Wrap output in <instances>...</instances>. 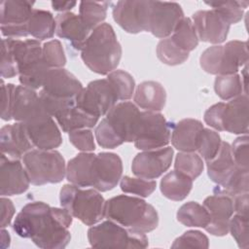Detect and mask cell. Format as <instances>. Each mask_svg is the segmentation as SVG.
Masks as SVG:
<instances>
[{"mask_svg":"<svg viewBox=\"0 0 249 249\" xmlns=\"http://www.w3.org/2000/svg\"><path fill=\"white\" fill-rule=\"evenodd\" d=\"M72 221L73 216L65 208L33 201L25 204L17 215L13 230L18 236L30 238L39 248L62 249L71 239Z\"/></svg>","mask_w":249,"mask_h":249,"instance_id":"obj_1","label":"cell"},{"mask_svg":"<svg viewBox=\"0 0 249 249\" xmlns=\"http://www.w3.org/2000/svg\"><path fill=\"white\" fill-rule=\"evenodd\" d=\"M122 57V47L113 27L103 22L96 26L87 39L81 58L94 73L108 75L116 70Z\"/></svg>","mask_w":249,"mask_h":249,"instance_id":"obj_2","label":"cell"},{"mask_svg":"<svg viewBox=\"0 0 249 249\" xmlns=\"http://www.w3.org/2000/svg\"><path fill=\"white\" fill-rule=\"evenodd\" d=\"M104 216L132 231L146 233L157 229L159 215L144 199L120 195L105 201Z\"/></svg>","mask_w":249,"mask_h":249,"instance_id":"obj_3","label":"cell"},{"mask_svg":"<svg viewBox=\"0 0 249 249\" xmlns=\"http://www.w3.org/2000/svg\"><path fill=\"white\" fill-rule=\"evenodd\" d=\"M61 207L86 226H93L105 218V200L95 189L64 185L59 194Z\"/></svg>","mask_w":249,"mask_h":249,"instance_id":"obj_4","label":"cell"},{"mask_svg":"<svg viewBox=\"0 0 249 249\" xmlns=\"http://www.w3.org/2000/svg\"><path fill=\"white\" fill-rule=\"evenodd\" d=\"M248 62L247 42L232 40L207 48L199 57L201 68L212 75L236 74Z\"/></svg>","mask_w":249,"mask_h":249,"instance_id":"obj_5","label":"cell"},{"mask_svg":"<svg viewBox=\"0 0 249 249\" xmlns=\"http://www.w3.org/2000/svg\"><path fill=\"white\" fill-rule=\"evenodd\" d=\"M22 162L30 183L35 186L56 184L66 176L65 160L56 150L32 149L23 156Z\"/></svg>","mask_w":249,"mask_h":249,"instance_id":"obj_6","label":"cell"},{"mask_svg":"<svg viewBox=\"0 0 249 249\" xmlns=\"http://www.w3.org/2000/svg\"><path fill=\"white\" fill-rule=\"evenodd\" d=\"M88 239L92 247L146 248L149 244L145 233L132 231L111 220L91 226Z\"/></svg>","mask_w":249,"mask_h":249,"instance_id":"obj_7","label":"cell"},{"mask_svg":"<svg viewBox=\"0 0 249 249\" xmlns=\"http://www.w3.org/2000/svg\"><path fill=\"white\" fill-rule=\"evenodd\" d=\"M208 122L217 131L233 134L248 133V95L243 93L227 103L219 102L211 106Z\"/></svg>","mask_w":249,"mask_h":249,"instance_id":"obj_8","label":"cell"},{"mask_svg":"<svg viewBox=\"0 0 249 249\" xmlns=\"http://www.w3.org/2000/svg\"><path fill=\"white\" fill-rule=\"evenodd\" d=\"M117 101L115 89L107 78L91 81L75 97L78 108L98 119L105 116Z\"/></svg>","mask_w":249,"mask_h":249,"instance_id":"obj_9","label":"cell"},{"mask_svg":"<svg viewBox=\"0 0 249 249\" xmlns=\"http://www.w3.org/2000/svg\"><path fill=\"white\" fill-rule=\"evenodd\" d=\"M171 126L164 116L159 112L144 111L140 114L137 133L133 141L141 151L166 147L170 142Z\"/></svg>","mask_w":249,"mask_h":249,"instance_id":"obj_10","label":"cell"},{"mask_svg":"<svg viewBox=\"0 0 249 249\" xmlns=\"http://www.w3.org/2000/svg\"><path fill=\"white\" fill-rule=\"evenodd\" d=\"M34 2L8 0L1 2V32L7 38L27 37V21L33 11Z\"/></svg>","mask_w":249,"mask_h":249,"instance_id":"obj_11","label":"cell"},{"mask_svg":"<svg viewBox=\"0 0 249 249\" xmlns=\"http://www.w3.org/2000/svg\"><path fill=\"white\" fill-rule=\"evenodd\" d=\"M123 162L115 153H99L91 163V186L98 192L114 189L122 178Z\"/></svg>","mask_w":249,"mask_h":249,"instance_id":"obj_12","label":"cell"},{"mask_svg":"<svg viewBox=\"0 0 249 249\" xmlns=\"http://www.w3.org/2000/svg\"><path fill=\"white\" fill-rule=\"evenodd\" d=\"M150 1H118L113 8L114 20L127 33L148 32Z\"/></svg>","mask_w":249,"mask_h":249,"instance_id":"obj_13","label":"cell"},{"mask_svg":"<svg viewBox=\"0 0 249 249\" xmlns=\"http://www.w3.org/2000/svg\"><path fill=\"white\" fill-rule=\"evenodd\" d=\"M183 18L184 13L178 3L150 1L148 32L160 39L167 38Z\"/></svg>","mask_w":249,"mask_h":249,"instance_id":"obj_14","label":"cell"},{"mask_svg":"<svg viewBox=\"0 0 249 249\" xmlns=\"http://www.w3.org/2000/svg\"><path fill=\"white\" fill-rule=\"evenodd\" d=\"M173 154V149L168 146L143 151L132 160V173L137 177L148 180L157 179L170 167Z\"/></svg>","mask_w":249,"mask_h":249,"instance_id":"obj_15","label":"cell"},{"mask_svg":"<svg viewBox=\"0 0 249 249\" xmlns=\"http://www.w3.org/2000/svg\"><path fill=\"white\" fill-rule=\"evenodd\" d=\"M138 107L129 101L117 103L106 115L105 119L123 142H133L140 120Z\"/></svg>","mask_w":249,"mask_h":249,"instance_id":"obj_16","label":"cell"},{"mask_svg":"<svg viewBox=\"0 0 249 249\" xmlns=\"http://www.w3.org/2000/svg\"><path fill=\"white\" fill-rule=\"evenodd\" d=\"M203 205L210 217L205 231L216 236L226 235L229 232L230 220L234 212L232 197L219 190L217 194L207 196Z\"/></svg>","mask_w":249,"mask_h":249,"instance_id":"obj_17","label":"cell"},{"mask_svg":"<svg viewBox=\"0 0 249 249\" xmlns=\"http://www.w3.org/2000/svg\"><path fill=\"white\" fill-rule=\"evenodd\" d=\"M30 180L20 160L11 159L1 154L0 194L2 196L21 195L27 191Z\"/></svg>","mask_w":249,"mask_h":249,"instance_id":"obj_18","label":"cell"},{"mask_svg":"<svg viewBox=\"0 0 249 249\" xmlns=\"http://www.w3.org/2000/svg\"><path fill=\"white\" fill-rule=\"evenodd\" d=\"M194 23L198 40L211 44H221L228 36L231 25L214 10H200L193 14Z\"/></svg>","mask_w":249,"mask_h":249,"instance_id":"obj_19","label":"cell"},{"mask_svg":"<svg viewBox=\"0 0 249 249\" xmlns=\"http://www.w3.org/2000/svg\"><path fill=\"white\" fill-rule=\"evenodd\" d=\"M23 124L34 148L39 150H54L61 145L62 137L60 130L50 115L45 114Z\"/></svg>","mask_w":249,"mask_h":249,"instance_id":"obj_20","label":"cell"},{"mask_svg":"<svg viewBox=\"0 0 249 249\" xmlns=\"http://www.w3.org/2000/svg\"><path fill=\"white\" fill-rule=\"evenodd\" d=\"M82 89V83L68 70L51 68L46 75L41 90L56 99L71 100L75 99Z\"/></svg>","mask_w":249,"mask_h":249,"instance_id":"obj_21","label":"cell"},{"mask_svg":"<svg viewBox=\"0 0 249 249\" xmlns=\"http://www.w3.org/2000/svg\"><path fill=\"white\" fill-rule=\"evenodd\" d=\"M47 114L44 110L39 93L24 86H16L12 119L19 123L31 122ZM49 115V114H48Z\"/></svg>","mask_w":249,"mask_h":249,"instance_id":"obj_22","label":"cell"},{"mask_svg":"<svg viewBox=\"0 0 249 249\" xmlns=\"http://www.w3.org/2000/svg\"><path fill=\"white\" fill-rule=\"evenodd\" d=\"M34 148L24 124L17 122L13 124H6L0 130L1 154L11 159L20 160L23 156Z\"/></svg>","mask_w":249,"mask_h":249,"instance_id":"obj_23","label":"cell"},{"mask_svg":"<svg viewBox=\"0 0 249 249\" xmlns=\"http://www.w3.org/2000/svg\"><path fill=\"white\" fill-rule=\"evenodd\" d=\"M55 22V34L69 41L74 49L82 51L91 30L83 22L80 16L71 12L61 13L56 16Z\"/></svg>","mask_w":249,"mask_h":249,"instance_id":"obj_24","label":"cell"},{"mask_svg":"<svg viewBox=\"0 0 249 249\" xmlns=\"http://www.w3.org/2000/svg\"><path fill=\"white\" fill-rule=\"evenodd\" d=\"M203 124L196 119H183L171 127L172 146L180 152H196Z\"/></svg>","mask_w":249,"mask_h":249,"instance_id":"obj_25","label":"cell"},{"mask_svg":"<svg viewBox=\"0 0 249 249\" xmlns=\"http://www.w3.org/2000/svg\"><path fill=\"white\" fill-rule=\"evenodd\" d=\"M133 99L137 107L146 111L160 112L165 105L166 91L161 84L146 81L137 86Z\"/></svg>","mask_w":249,"mask_h":249,"instance_id":"obj_26","label":"cell"},{"mask_svg":"<svg viewBox=\"0 0 249 249\" xmlns=\"http://www.w3.org/2000/svg\"><path fill=\"white\" fill-rule=\"evenodd\" d=\"M207 174L212 182L222 186L236 168L233 160L231 148L228 142L222 141L217 155L206 161Z\"/></svg>","mask_w":249,"mask_h":249,"instance_id":"obj_27","label":"cell"},{"mask_svg":"<svg viewBox=\"0 0 249 249\" xmlns=\"http://www.w3.org/2000/svg\"><path fill=\"white\" fill-rule=\"evenodd\" d=\"M95 154L83 152L71 159L66 165V179L75 186L86 188L91 186V163Z\"/></svg>","mask_w":249,"mask_h":249,"instance_id":"obj_28","label":"cell"},{"mask_svg":"<svg viewBox=\"0 0 249 249\" xmlns=\"http://www.w3.org/2000/svg\"><path fill=\"white\" fill-rule=\"evenodd\" d=\"M193 181L189 176L174 169L165 174L160 180V192L168 199L181 201L190 194Z\"/></svg>","mask_w":249,"mask_h":249,"instance_id":"obj_29","label":"cell"},{"mask_svg":"<svg viewBox=\"0 0 249 249\" xmlns=\"http://www.w3.org/2000/svg\"><path fill=\"white\" fill-rule=\"evenodd\" d=\"M54 118L61 129L68 133L76 129L91 128L98 122V118L84 112L75 104L62 110Z\"/></svg>","mask_w":249,"mask_h":249,"instance_id":"obj_30","label":"cell"},{"mask_svg":"<svg viewBox=\"0 0 249 249\" xmlns=\"http://www.w3.org/2000/svg\"><path fill=\"white\" fill-rule=\"evenodd\" d=\"M55 18L51 12L33 9L27 21L28 35L38 41L51 39L55 33Z\"/></svg>","mask_w":249,"mask_h":249,"instance_id":"obj_31","label":"cell"},{"mask_svg":"<svg viewBox=\"0 0 249 249\" xmlns=\"http://www.w3.org/2000/svg\"><path fill=\"white\" fill-rule=\"evenodd\" d=\"M177 220L186 227L205 229L210 222V217L204 205L196 201L184 203L177 211Z\"/></svg>","mask_w":249,"mask_h":249,"instance_id":"obj_32","label":"cell"},{"mask_svg":"<svg viewBox=\"0 0 249 249\" xmlns=\"http://www.w3.org/2000/svg\"><path fill=\"white\" fill-rule=\"evenodd\" d=\"M169 37L180 49L189 53L198 45V37L190 18L184 17L176 24L172 34Z\"/></svg>","mask_w":249,"mask_h":249,"instance_id":"obj_33","label":"cell"},{"mask_svg":"<svg viewBox=\"0 0 249 249\" xmlns=\"http://www.w3.org/2000/svg\"><path fill=\"white\" fill-rule=\"evenodd\" d=\"M110 2L82 1L79 5V16L83 22L92 31L96 26L103 23L107 16Z\"/></svg>","mask_w":249,"mask_h":249,"instance_id":"obj_34","label":"cell"},{"mask_svg":"<svg viewBox=\"0 0 249 249\" xmlns=\"http://www.w3.org/2000/svg\"><path fill=\"white\" fill-rule=\"evenodd\" d=\"M214 89L216 94L221 99L226 101L231 100L243 94L244 91L241 77L237 73L231 75L217 76L214 82Z\"/></svg>","mask_w":249,"mask_h":249,"instance_id":"obj_35","label":"cell"},{"mask_svg":"<svg viewBox=\"0 0 249 249\" xmlns=\"http://www.w3.org/2000/svg\"><path fill=\"white\" fill-rule=\"evenodd\" d=\"M157 55L162 63L175 66L184 63L189 57V53L180 49L170 37H167L159 42Z\"/></svg>","mask_w":249,"mask_h":249,"instance_id":"obj_36","label":"cell"},{"mask_svg":"<svg viewBox=\"0 0 249 249\" xmlns=\"http://www.w3.org/2000/svg\"><path fill=\"white\" fill-rule=\"evenodd\" d=\"M50 69L43 58H41L22 69L18 74V80L22 86L32 89H38L42 88Z\"/></svg>","mask_w":249,"mask_h":249,"instance_id":"obj_37","label":"cell"},{"mask_svg":"<svg viewBox=\"0 0 249 249\" xmlns=\"http://www.w3.org/2000/svg\"><path fill=\"white\" fill-rule=\"evenodd\" d=\"M203 166L201 157L196 152H180L176 155L174 169L189 176L193 180L201 174Z\"/></svg>","mask_w":249,"mask_h":249,"instance_id":"obj_38","label":"cell"},{"mask_svg":"<svg viewBox=\"0 0 249 249\" xmlns=\"http://www.w3.org/2000/svg\"><path fill=\"white\" fill-rule=\"evenodd\" d=\"M107 79L113 86L118 100L126 101L132 97L135 89V82L129 73L117 69L109 73L107 75Z\"/></svg>","mask_w":249,"mask_h":249,"instance_id":"obj_39","label":"cell"},{"mask_svg":"<svg viewBox=\"0 0 249 249\" xmlns=\"http://www.w3.org/2000/svg\"><path fill=\"white\" fill-rule=\"evenodd\" d=\"M205 4L216 11L231 25L241 20L243 10L247 7L248 1H215L205 2Z\"/></svg>","mask_w":249,"mask_h":249,"instance_id":"obj_40","label":"cell"},{"mask_svg":"<svg viewBox=\"0 0 249 249\" xmlns=\"http://www.w3.org/2000/svg\"><path fill=\"white\" fill-rule=\"evenodd\" d=\"M222 140L217 131L203 127L198 136L196 151L205 161H208L217 155Z\"/></svg>","mask_w":249,"mask_h":249,"instance_id":"obj_41","label":"cell"},{"mask_svg":"<svg viewBox=\"0 0 249 249\" xmlns=\"http://www.w3.org/2000/svg\"><path fill=\"white\" fill-rule=\"evenodd\" d=\"M120 187L121 190L125 194H132L140 197H147L156 190L157 182L155 180H148L140 177L133 178L124 176L121 178Z\"/></svg>","mask_w":249,"mask_h":249,"instance_id":"obj_42","label":"cell"},{"mask_svg":"<svg viewBox=\"0 0 249 249\" xmlns=\"http://www.w3.org/2000/svg\"><path fill=\"white\" fill-rule=\"evenodd\" d=\"M225 194L234 196L249 191V174L248 169H242L236 166L231 177L221 186Z\"/></svg>","mask_w":249,"mask_h":249,"instance_id":"obj_43","label":"cell"},{"mask_svg":"<svg viewBox=\"0 0 249 249\" xmlns=\"http://www.w3.org/2000/svg\"><path fill=\"white\" fill-rule=\"evenodd\" d=\"M42 58L50 68H63L66 56L61 43L55 39L46 42L42 47Z\"/></svg>","mask_w":249,"mask_h":249,"instance_id":"obj_44","label":"cell"},{"mask_svg":"<svg viewBox=\"0 0 249 249\" xmlns=\"http://www.w3.org/2000/svg\"><path fill=\"white\" fill-rule=\"evenodd\" d=\"M95 138L98 145L104 149H114L124 143L105 118L96 125Z\"/></svg>","mask_w":249,"mask_h":249,"instance_id":"obj_45","label":"cell"},{"mask_svg":"<svg viewBox=\"0 0 249 249\" xmlns=\"http://www.w3.org/2000/svg\"><path fill=\"white\" fill-rule=\"evenodd\" d=\"M229 231L231 233L238 247L248 248V217L239 214L232 215L229 224Z\"/></svg>","mask_w":249,"mask_h":249,"instance_id":"obj_46","label":"cell"},{"mask_svg":"<svg viewBox=\"0 0 249 249\" xmlns=\"http://www.w3.org/2000/svg\"><path fill=\"white\" fill-rule=\"evenodd\" d=\"M208 237L199 231H188L177 237L171 248H208Z\"/></svg>","mask_w":249,"mask_h":249,"instance_id":"obj_47","label":"cell"},{"mask_svg":"<svg viewBox=\"0 0 249 249\" xmlns=\"http://www.w3.org/2000/svg\"><path fill=\"white\" fill-rule=\"evenodd\" d=\"M70 143L82 152H92L95 149L93 134L90 128L76 129L69 132Z\"/></svg>","mask_w":249,"mask_h":249,"instance_id":"obj_48","label":"cell"},{"mask_svg":"<svg viewBox=\"0 0 249 249\" xmlns=\"http://www.w3.org/2000/svg\"><path fill=\"white\" fill-rule=\"evenodd\" d=\"M248 147H249V145H248V135L247 134L237 137L233 141L232 145L231 146L233 160H234L236 166H238L242 169H248V165H249Z\"/></svg>","mask_w":249,"mask_h":249,"instance_id":"obj_49","label":"cell"},{"mask_svg":"<svg viewBox=\"0 0 249 249\" xmlns=\"http://www.w3.org/2000/svg\"><path fill=\"white\" fill-rule=\"evenodd\" d=\"M16 86L13 84H4L1 86V118L4 121L12 120V109L14 103Z\"/></svg>","mask_w":249,"mask_h":249,"instance_id":"obj_50","label":"cell"},{"mask_svg":"<svg viewBox=\"0 0 249 249\" xmlns=\"http://www.w3.org/2000/svg\"><path fill=\"white\" fill-rule=\"evenodd\" d=\"M1 76L2 78H13L17 75H18V67L15 63V60L8 50V48L2 43L1 48Z\"/></svg>","mask_w":249,"mask_h":249,"instance_id":"obj_51","label":"cell"},{"mask_svg":"<svg viewBox=\"0 0 249 249\" xmlns=\"http://www.w3.org/2000/svg\"><path fill=\"white\" fill-rule=\"evenodd\" d=\"M15 214V206L11 199L1 197V228L5 229L12 222Z\"/></svg>","mask_w":249,"mask_h":249,"instance_id":"obj_52","label":"cell"},{"mask_svg":"<svg viewBox=\"0 0 249 249\" xmlns=\"http://www.w3.org/2000/svg\"><path fill=\"white\" fill-rule=\"evenodd\" d=\"M248 193H243L237 196H232L233 211L235 214H239L245 217H248Z\"/></svg>","mask_w":249,"mask_h":249,"instance_id":"obj_53","label":"cell"},{"mask_svg":"<svg viewBox=\"0 0 249 249\" xmlns=\"http://www.w3.org/2000/svg\"><path fill=\"white\" fill-rule=\"evenodd\" d=\"M77 5L76 1H52V7L56 12L66 13Z\"/></svg>","mask_w":249,"mask_h":249,"instance_id":"obj_54","label":"cell"},{"mask_svg":"<svg viewBox=\"0 0 249 249\" xmlns=\"http://www.w3.org/2000/svg\"><path fill=\"white\" fill-rule=\"evenodd\" d=\"M10 240H11V238H10L9 232L5 229H2V231H1V241H2L1 244H2V247L3 248L5 247V242H7L10 246Z\"/></svg>","mask_w":249,"mask_h":249,"instance_id":"obj_55","label":"cell"}]
</instances>
